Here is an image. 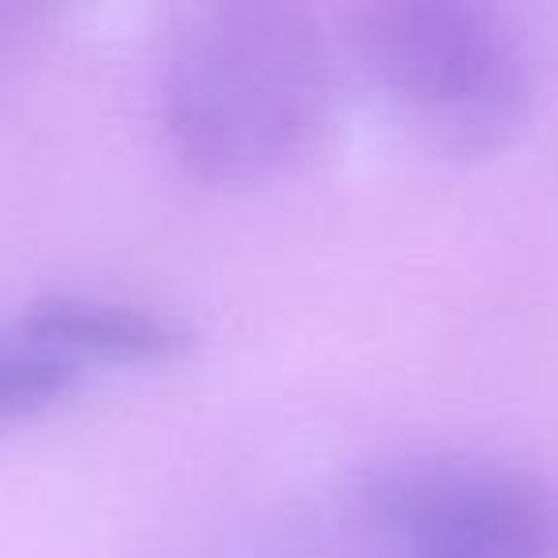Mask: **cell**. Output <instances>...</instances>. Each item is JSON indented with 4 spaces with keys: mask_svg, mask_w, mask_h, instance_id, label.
I'll list each match as a JSON object with an SVG mask.
<instances>
[{
    "mask_svg": "<svg viewBox=\"0 0 558 558\" xmlns=\"http://www.w3.org/2000/svg\"><path fill=\"white\" fill-rule=\"evenodd\" d=\"M367 81L456 154L494 149L532 104V54L509 16L478 0H387L364 12Z\"/></svg>",
    "mask_w": 558,
    "mask_h": 558,
    "instance_id": "cell-2",
    "label": "cell"
},
{
    "mask_svg": "<svg viewBox=\"0 0 558 558\" xmlns=\"http://www.w3.org/2000/svg\"><path fill=\"white\" fill-rule=\"evenodd\" d=\"M337 62L311 12L276 0L199 9L165 62V126L207 184H260L326 138Z\"/></svg>",
    "mask_w": 558,
    "mask_h": 558,
    "instance_id": "cell-1",
    "label": "cell"
},
{
    "mask_svg": "<svg viewBox=\"0 0 558 558\" xmlns=\"http://www.w3.org/2000/svg\"><path fill=\"white\" fill-rule=\"evenodd\" d=\"M364 512L390 558H547L555 509L527 474L486 459H405Z\"/></svg>",
    "mask_w": 558,
    "mask_h": 558,
    "instance_id": "cell-3",
    "label": "cell"
},
{
    "mask_svg": "<svg viewBox=\"0 0 558 558\" xmlns=\"http://www.w3.org/2000/svg\"><path fill=\"white\" fill-rule=\"evenodd\" d=\"M81 375L85 372H77L70 360L54 356L20 329L0 337V428L54 410L65 395L77 390Z\"/></svg>",
    "mask_w": 558,
    "mask_h": 558,
    "instance_id": "cell-5",
    "label": "cell"
},
{
    "mask_svg": "<svg viewBox=\"0 0 558 558\" xmlns=\"http://www.w3.org/2000/svg\"><path fill=\"white\" fill-rule=\"evenodd\" d=\"M20 333L54 356L70 360L77 372L104 367H157L177 364L192 352L195 333L180 318L119 299L58 291L35 299L20 318Z\"/></svg>",
    "mask_w": 558,
    "mask_h": 558,
    "instance_id": "cell-4",
    "label": "cell"
}]
</instances>
